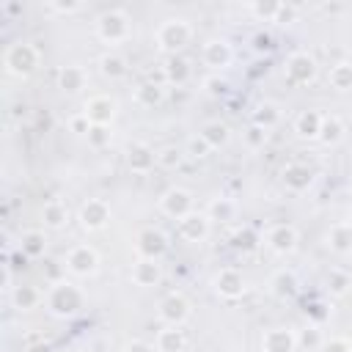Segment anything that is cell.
<instances>
[{
	"label": "cell",
	"instance_id": "6da1fadb",
	"mask_svg": "<svg viewBox=\"0 0 352 352\" xmlns=\"http://www.w3.org/2000/svg\"><path fill=\"white\" fill-rule=\"evenodd\" d=\"M44 302H47V311H50L52 316H58V319H72V316H77V314L82 311L85 294H82L80 286H74L72 280H58V283L50 286Z\"/></svg>",
	"mask_w": 352,
	"mask_h": 352
},
{
	"label": "cell",
	"instance_id": "7a4b0ae2",
	"mask_svg": "<svg viewBox=\"0 0 352 352\" xmlns=\"http://www.w3.org/2000/svg\"><path fill=\"white\" fill-rule=\"evenodd\" d=\"M154 41H157V50L165 52V55H182V50L192 41V25L182 16H170L165 19L157 33H154Z\"/></svg>",
	"mask_w": 352,
	"mask_h": 352
},
{
	"label": "cell",
	"instance_id": "3957f363",
	"mask_svg": "<svg viewBox=\"0 0 352 352\" xmlns=\"http://www.w3.org/2000/svg\"><path fill=\"white\" fill-rule=\"evenodd\" d=\"M38 63H41V52L30 41H14V44H8L6 55H3L6 72L14 74V77H19V80L30 77L38 69Z\"/></svg>",
	"mask_w": 352,
	"mask_h": 352
},
{
	"label": "cell",
	"instance_id": "277c9868",
	"mask_svg": "<svg viewBox=\"0 0 352 352\" xmlns=\"http://www.w3.org/2000/svg\"><path fill=\"white\" fill-rule=\"evenodd\" d=\"M94 30H96V38L104 41V44H121L132 36V22H129V14L124 8H107L96 16L94 22Z\"/></svg>",
	"mask_w": 352,
	"mask_h": 352
},
{
	"label": "cell",
	"instance_id": "5b68a950",
	"mask_svg": "<svg viewBox=\"0 0 352 352\" xmlns=\"http://www.w3.org/2000/svg\"><path fill=\"white\" fill-rule=\"evenodd\" d=\"M190 300L182 294V292H168L160 302H157V316L162 324L168 327H182L187 319H190Z\"/></svg>",
	"mask_w": 352,
	"mask_h": 352
},
{
	"label": "cell",
	"instance_id": "8992f818",
	"mask_svg": "<svg viewBox=\"0 0 352 352\" xmlns=\"http://www.w3.org/2000/svg\"><path fill=\"white\" fill-rule=\"evenodd\" d=\"M283 72H286L289 82H294V85H308V82L316 80V74H319V63H316V58H314L311 52L297 50V52H292V55L286 58Z\"/></svg>",
	"mask_w": 352,
	"mask_h": 352
},
{
	"label": "cell",
	"instance_id": "52a82bcc",
	"mask_svg": "<svg viewBox=\"0 0 352 352\" xmlns=\"http://www.w3.org/2000/svg\"><path fill=\"white\" fill-rule=\"evenodd\" d=\"M160 212L173 220H182L190 212H195V195L187 187H168L160 195Z\"/></svg>",
	"mask_w": 352,
	"mask_h": 352
},
{
	"label": "cell",
	"instance_id": "ba28073f",
	"mask_svg": "<svg viewBox=\"0 0 352 352\" xmlns=\"http://www.w3.org/2000/svg\"><path fill=\"white\" fill-rule=\"evenodd\" d=\"M63 267L77 278H91L99 272V253L91 245H74V248H69Z\"/></svg>",
	"mask_w": 352,
	"mask_h": 352
},
{
	"label": "cell",
	"instance_id": "9c48e42d",
	"mask_svg": "<svg viewBox=\"0 0 352 352\" xmlns=\"http://www.w3.org/2000/svg\"><path fill=\"white\" fill-rule=\"evenodd\" d=\"M135 250H138V258H162L165 250H168V236L165 231L148 226V228H140L138 236H135Z\"/></svg>",
	"mask_w": 352,
	"mask_h": 352
},
{
	"label": "cell",
	"instance_id": "30bf717a",
	"mask_svg": "<svg viewBox=\"0 0 352 352\" xmlns=\"http://www.w3.org/2000/svg\"><path fill=\"white\" fill-rule=\"evenodd\" d=\"M201 58H204V63L217 74V72H223V69H228V66H231V60H234V47H231V41H228V38L214 36V38H209V41L204 44Z\"/></svg>",
	"mask_w": 352,
	"mask_h": 352
},
{
	"label": "cell",
	"instance_id": "8fae6325",
	"mask_svg": "<svg viewBox=\"0 0 352 352\" xmlns=\"http://www.w3.org/2000/svg\"><path fill=\"white\" fill-rule=\"evenodd\" d=\"M82 113H85V118H88L91 124H104V126H110L113 118H116V113H118V102H116L110 94H94V96L85 99Z\"/></svg>",
	"mask_w": 352,
	"mask_h": 352
},
{
	"label": "cell",
	"instance_id": "7c38bea8",
	"mask_svg": "<svg viewBox=\"0 0 352 352\" xmlns=\"http://www.w3.org/2000/svg\"><path fill=\"white\" fill-rule=\"evenodd\" d=\"M300 245V231L292 226V223H278L267 231V248L278 256H289L294 253Z\"/></svg>",
	"mask_w": 352,
	"mask_h": 352
},
{
	"label": "cell",
	"instance_id": "4fadbf2b",
	"mask_svg": "<svg viewBox=\"0 0 352 352\" xmlns=\"http://www.w3.org/2000/svg\"><path fill=\"white\" fill-rule=\"evenodd\" d=\"M77 220H80V226H82L85 231H102V228L110 223V206H107V201H102V198H88V201L80 206Z\"/></svg>",
	"mask_w": 352,
	"mask_h": 352
},
{
	"label": "cell",
	"instance_id": "5bb4252c",
	"mask_svg": "<svg viewBox=\"0 0 352 352\" xmlns=\"http://www.w3.org/2000/svg\"><path fill=\"white\" fill-rule=\"evenodd\" d=\"M212 286H214L217 297L234 302V300H239V297L245 294V275H242L239 270H234V267H226V270H220V272L214 275Z\"/></svg>",
	"mask_w": 352,
	"mask_h": 352
},
{
	"label": "cell",
	"instance_id": "9a60e30c",
	"mask_svg": "<svg viewBox=\"0 0 352 352\" xmlns=\"http://www.w3.org/2000/svg\"><path fill=\"white\" fill-rule=\"evenodd\" d=\"M154 165H157V151H154L146 140H132V143L126 146V168H129L132 173L143 176V173H148Z\"/></svg>",
	"mask_w": 352,
	"mask_h": 352
},
{
	"label": "cell",
	"instance_id": "2e32d148",
	"mask_svg": "<svg viewBox=\"0 0 352 352\" xmlns=\"http://www.w3.org/2000/svg\"><path fill=\"white\" fill-rule=\"evenodd\" d=\"M212 231V220L206 217V212H190L187 217L179 220V236L184 242H204Z\"/></svg>",
	"mask_w": 352,
	"mask_h": 352
},
{
	"label": "cell",
	"instance_id": "e0dca14e",
	"mask_svg": "<svg viewBox=\"0 0 352 352\" xmlns=\"http://www.w3.org/2000/svg\"><path fill=\"white\" fill-rule=\"evenodd\" d=\"M297 349V330L292 327H270L261 336V352H294Z\"/></svg>",
	"mask_w": 352,
	"mask_h": 352
},
{
	"label": "cell",
	"instance_id": "ac0fdd59",
	"mask_svg": "<svg viewBox=\"0 0 352 352\" xmlns=\"http://www.w3.org/2000/svg\"><path fill=\"white\" fill-rule=\"evenodd\" d=\"M280 179H283V184H286L289 190L302 192V190H308V187L314 184V170H311L305 162H289V165L280 170Z\"/></svg>",
	"mask_w": 352,
	"mask_h": 352
},
{
	"label": "cell",
	"instance_id": "d6986e66",
	"mask_svg": "<svg viewBox=\"0 0 352 352\" xmlns=\"http://www.w3.org/2000/svg\"><path fill=\"white\" fill-rule=\"evenodd\" d=\"M327 248L338 256H352V220L333 223L327 231Z\"/></svg>",
	"mask_w": 352,
	"mask_h": 352
},
{
	"label": "cell",
	"instance_id": "ffe728a7",
	"mask_svg": "<svg viewBox=\"0 0 352 352\" xmlns=\"http://www.w3.org/2000/svg\"><path fill=\"white\" fill-rule=\"evenodd\" d=\"M160 278H162V267L157 258H138L132 264V283L135 286L148 289V286H157Z\"/></svg>",
	"mask_w": 352,
	"mask_h": 352
},
{
	"label": "cell",
	"instance_id": "44dd1931",
	"mask_svg": "<svg viewBox=\"0 0 352 352\" xmlns=\"http://www.w3.org/2000/svg\"><path fill=\"white\" fill-rule=\"evenodd\" d=\"M192 77V66L184 55H168L165 66H162V80L170 85H184Z\"/></svg>",
	"mask_w": 352,
	"mask_h": 352
},
{
	"label": "cell",
	"instance_id": "7402d4cb",
	"mask_svg": "<svg viewBox=\"0 0 352 352\" xmlns=\"http://www.w3.org/2000/svg\"><path fill=\"white\" fill-rule=\"evenodd\" d=\"M85 85H88V72L82 66L72 63V66H63L58 72V88L63 94H80Z\"/></svg>",
	"mask_w": 352,
	"mask_h": 352
},
{
	"label": "cell",
	"instance_id": "603a6c76",
	"mask_svg": "<svg viewBox=\"0 0 352 352\" xmlns=\"http://www.w3.org/2000/svg\"><path fill=\"white\" fill-rule=\"evenodd\" d=\"M344 135H346V124H344L341 116H336V113L322 116V129H319V138H316L322 146H338L344 140Z\"/></svg>",
	"mask_w": 352,
	"mask_h": 352
},
{
	"label": "cell",
	"instance_id": "cb8c5ba5",
	"mask_svg": "<svg viewBox=\"0 0 352 352\" xmlns=\"http://www.w3.org/2000/svg\"><path fill=\"white\" fill-rule=\"evenodd\" d=\"M270 292L278 297V300H292L297 292H300V280L292 270H278L272 278H270Z\"/></svg>",
	"mask_w": 352,
	"mask_h": 352
},
{
	"label": "cell",
	"instance_id": "d4e9b609",
	"mask_svg": "<svg viewBox=\"0 0 352 352\" xmlns=\"http://www.w3.org/2000/svg\"><path fill=\"white\" fill-rule=\"evenodd\" d=\"M41 223H44V228H50V231H60V228L69 223V206H66L63 201H58V198L47 201V204L41 206Z\"/></svg>",
	"mask_w": 352,
	"mask_h": 352
},
{
	"label": "cell",
	"instance_id": "484cf974",
	"mask_svg": "<svg viewBox=\"0 0 352 352\" xmlns=\"http://www.w3.org/2000/svg\"><path fill=\"white\" fill-rule=\"evenodd\" d=\"M319 129H322V113L319 110H302L294 118V132L302 140H316L319 138Z\"/></svg>",
	"mask_w": 352,
	"mask_h": 352
},
{
	"label": "cell",
	"instance_id": "4316f807",
	"mask_svg": "<svg viewBox=\"0 0 352 352\" xmlns=\"http://www.w3.org/2000/svg\"><path fill=\"white\" fill-rule=\"evenodd\" d=\"M206 217H209V220H217V223H231V220L236 217V201H234V198H226V195L209 198V204H206Z\"/></svg>",
	"mask_w": 352,
	"mask_h": 352
},
{
	"label": "cell",
	"instance_id": "83f0119b",
	"mask_svg": "<svg viewBox=\"0 0 352 352\" xmlns=\"http://www.w3.org/2000/svg\"><path fill=\"white\" fill-rule=\"evenodd\" d=\"M19 253L28 258H41L47 253V234L38 228H30L19 236Z\"/></svg>",
	"mask_w": 352,
	"mask_h": 352
},
{
	"label": "cell",
	"instance_id": "f1b7e54d",
	"mask_svg": "<svg viewBox=\"0 0 352 352\" xmlns=\"http://www.w3.org/2000/svg\"><path fill=\"white\" fill-rule=\"evenodd\" d=\"M187 346V336L182 327H168L157 333V352H184Z\"/></svg>",
	"mask_w": 352,
	"mask_h": 352
},
{
	"label": "cell",
	"instance_id": "f546056e",
	"mask_svg": "<svg viewBox=\"0 0 352 352\" xmlns=\"http://www.w3.org/2000/svg\"><path fill=\"white\" fill-rule=\"evenodd\" d=\"M99 72H102L107 80H121V77H126L129 63H126V58H124L121 52H104V55L99 58Z\"/></svg>",
	"mask_w": 352,
	"mask_h": 352
},
{
	"label": "cell",
	"instance_id": "4dcf8cb0",
	"mask_svg": "<svg viewBox=\"0 0 352 352\" xmlns=\"http://www.w3.org/2000/svg\"><path fill=\"white\" fill-rule=\"evenodd\" d=\"M8 297H11V305L16 311H33L41 302V292L36 286H30V283H19Z\"/></svg>",
	"mask_w": 352,
	"mask_h": 352
},
{
	"label": "cell",
	"instance_id": "1f68e13d",
	"mask_svg": "<svg viewBox=\"0 0 352 352\" xmlns=\"http://www.w3.org/2000/svg\"><path fill=\"white\" fill-rule=\"evenodd\" d=\"M162 99H165L162 82L146 80V82H140V85L135 88V102L143 104V107H157V104H162Z\"/></svg>",
	"mask_w": 352,
	"mask_h": 352
},
{
	"label": "cell",
	"instance_id": "d6a6232c",
	"mask_svg": "<svg viewBox=\"0 0 352 352\" xmlns=\"http://www.w3.org/2000/svg\"><path fill=\"white\" fill-rule=\"evenodd\" d=\"M253 124L270 132L272 126H278V124H280V107H278L275 102H270V99L258 102V104H256V110H253Z\"/></svg>",
	"mask_w": 352,
	"mask_h": 352
},
{
	"label": "cell",
	"instance_id": "836d02e7",
	"mask_svg": "<svg viewBox=\"0 0 352 352\" xmlns=\"http://www.w3.org/2000/svg\"><path fill=\"white\" fill-rule=\"evenodd\" d=\"M198 135H201L212 148H223V146H228V140H231V129H228V124H223V121H206Z\"/></svg>",
	"mask_w": 352,
	"mask_h": 352
},
{
	"label": "cell",
	"instance_id": "e575fe53",
	"mask_svg": "<svg viewBox=\"0 0 352 352\" xmlns=\"http://www.w3.org/2000/svg\"><path fill=\"white\" fill-rule=\"evenodd\" d=\"M258 245H261V239H258V234H256L253 226H239V228H234V234H231V248H234V250H239V253H253Z\"/></svg>",
	"mask_w": 352,
	"mask_h": 352
},
{
	"label": "cell",
	"instance_id": "d590c367",
	"mask_svg": "<svg viewBox=\"0 0 352 352\" xmlns=\"http://www.w3.org/2000/svg\"><path fill=\"white\" fill-rule=\"evenodd\" d=\"M330 85L341 94L352 91V60H338L330 69Z\"/></svg>",
	"mask_w": 352,
	"mask_h": 352
},
{
	"label": "cell",
	"instance_id": "8d00e7d4",
	"mask_svg": "<svg viewBox=\"0 0 352 352\" xmlns=\"http://www.w3.org/2000/svg\"><path fill=\"white\" fill-rule=\"evenodd\" d=\"M280 6L283 3H248V11L256 22H278V14H280Z\"/></svg>",
	"mask_w": 352,
	"mask_h": 352
},
{
	"label": "cell",
	"instance_id": "74e56055",
	"mask_svg": "<svg viewBox=\"0 0 352 352\" xmlns=\"http://www.w3.org/2000/svg\"><path fill=\"white\" fill-rule=\"evenodd\" d=\"M85 140H88V146H91L94 151H102V148H107V146L113 143V129L104 126V124H91Z\"/></svg>",
	"mask_w": 352,
	"mask_h": 352
},
{
	"label": "cell",
	"instance_id": "f35d334b",
	"mask_svg": "<svg viewBox=\"0 0 352 352\" xmlns=\"http://www.w3.org/2000/svg\"><path fill=\"white\" fill-rule=\"evenodd\" d=\"M324 338H322V330L316 324H305L302 330H297V346L302 349H322Z\"/></svg>",
	"mask_w": 352,
	"mask_h": 352
},
{
	"label": "cell",
	"instance_id": "ab89813d",
	"mask_svg": "<svg viewBox=\"0 0 352 352\" xmlns=\"http://www.w3.org/2000/svg\"><path fill=\"white\" fill-rule=\"evenodd\" d=\"M182 160H184V151H182L179 146H162V148L157 151V165H162V168H168V170L179 168Z\"/></svg>",
	"mask_w": 352,
	"mask_h": 352
},
{
	"label": "cell",
	"instance_id": "60d3db41",
	"mask_svg": "<svg viewBox=\"0 0 352 352\" xmlns=\"http://www.w3.org/2000/svg\"><path fill=\"white\" fill-rule=\"evenodd\" d=\"M209 151H212V146H209L201 135H192V138L187 140V146H184V154H187V157H192V160H206V157H209Z\"/></svg>",
	"mask_w": 352,
	"mask_h": 352
},
{
	"label": "cell",
	"instance_id": "b9f144b4",
	"mask_svg": "<svg viewBox=\"0 0 352 352\" xmlns=\"http://www.w3.org/2000/svg\"><path fill=\"white\" fill-rule=\"evenodd\" d=\"M349 275L344 272V270H330L327 272V289L333 292V294H346V289H349Z\"/></svg>",
	"mask_w": 352,
	"mask_h": 352
},
{
	"label": "cell",
	"instance_id": "7bdbcfd3",
	"mask_svg": "<svg viewBox=\"0 0 352 352\" xmlns=\"http://www.w3.org/2000/svg\"><path fill=\"white\" fill-rule=\"evenodd\" d=\"M201 85H204V94H209V96H223V94L228 91V80L220 77V74H209V77H204Z\"/></svg>",
	"mask_w": 352,
	"mask_h": 352
},
{
	"label": "cell",
	"instance_id": "ee69618b",
	"mask_svg": "<svg viewBox=\"0 0 352 352\" xmlns=\"http://www.w3.org/2000/svg\"><path fill=\"white\" fill-rule=\"evenodd\" d=\"M44 8L52 11V14H60V16H72V14L85 11V3H63V0H52V3H47Z\"/></svg>",
	"mask_w": 352,
	"mask_h": 352
},
{
	"label": "cell",
	"instance_id": "f6af8a7d",
	"mask_svg": "<svg viewBox=\"0 0 352 352\" xmlns=\"http://www.w3.org/2000/svg\"><path fill=\"white\" fill-rule=\"evenodd\" d=\"M245 143H248V148H264V143H267V129L250 124V126L245 129Z\"/></svg>",
	"mask_w": 352,
	"mask_h": 352
},
{
	"label": "cell",
	"instance_id": "bcb514c9",
	"mask_svg": "<svg viewBox=\"0 0 352 352\" xmlns=\"http://www.w3.org/2000/svg\"><path fill=\"white\" fill-rule=\"evenodd\" d=\"M349 349H352V344L344 336H333V338H324L319 352H349Z\"/></svg>",
	"mask_w": 352,
	"mask_h": 352
},
{
	"label": "cell",
	"instance_id": "7dc6e473",
	"mask_svg": "<svg viewBox=\"0 0 352 352\" xmlns=\"http://www.w3.org/2000/svg\"><path fill=\"white\" fill-rule=\"evenodd\" d=\"M69 129H72L74 135H82V138H85V135H88V129H91V121L85 118V113H77V116H72V118H69Z\"/></svg>",
	"mask_w": 352,
	"mask_h": 352
},
{
	"label": "cell",
	"instance_id": "c3c4849f",
	"mask_svg": "<svg viewBox=\"0 0 352 352\" xmlns=\"http://www.w3.org/2000/svg\"><path fill=\"white\" fill-rule=\"evenodd\" d=\"M124 352H154V346L143 338H132V341L124 344Z\"/></svg>",
	"mask_w": 352,
	"mask_h": 352
},
{
	"label": "cell",
	"instance_id": "681fc988",
	"mask_svg": "<svg viewBox=\"0 0 352 352\" xmlns=\"http://www.w3.org/2000/svg\"><path fill=\"white\" fill-rule=\"evenodd\" d=\"M270 47H272V38H270L267 33H256V36H253V50H256V52H267Z\"/></svg>",
	"mask_w": 352,
	"mask_h": 352
},
{
	"label": "cell",
	"instance_id": "f907efd6",
	"mask_svg": "<svg viewBox=\"0 0 352 352\" xmlns=\"http://www.w3.org/2000/svg\"><path fill=\"white\" fill-rule=\"evenodd\" d=\"M16 286H14V272H11V264H6L3 267V292L6 294H11Z\"/></svg>",
	"mask_w": 352,
	"mask_h": 352
},
{
	"label": "cell",
	"instance_id": "816d5d0a",
	"mask_svg": "<svg viewBox=\"0 0 352 352\" xmlns=\"http://www.w3.org/2000/svg\"><path fill=\"white\" fill-rule=\"evenodd\" d=\"M28 352H52V346H50V344H44V341H38V344H30V346H28Z\"/></svg>",
	"mask_w": 352,
	"mask_h": 352
},
{
	"label": "cell",
	"instance_id": "f5cc1de1",
	"mask_svg": "<svg viewBox=\"0 0 352 352\" xmlns=\"http://www.w3.org/2000/svg\"><path fill=\"white\" fill-rule=\"evenodd\" d=\"M349 220H352V206H349Z\"/></svg>",
	"mask_w": 352,
	"mask_h": 352
},
{
	"label": "cell",
	"instance_id": "db71d44e",
	"mask_svg": "<svg viewBox=\"0 0 352 352\" xmlns=\"http://www.w3.org/2000/svg\"><path fill=\"white\" fill-rule=\"evenodd\" d=\"M349 352H352V349H349Z\"/></svg>",
	"mask_w": 352,
	"mask_h": 352
}]
</instances>
